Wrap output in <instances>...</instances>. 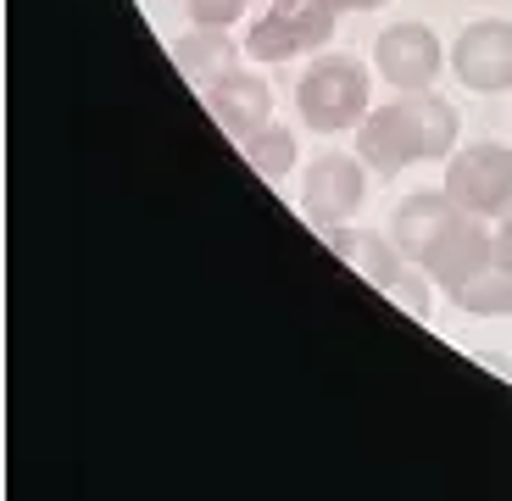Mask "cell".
Here are the masks:
<instances>
[{
  "instance_id": "obj_1",
  "label": "cell",
  "mask_w": 512,
  "mask_h": 501,
  "mask_svg": "<svg viewBox=\"0 0 512 501\" xmlns=\"http://www.w3.org/2000/svg\"><path fill=\"white\" fill-rule=\"evenodd\" d=\"M462 117L446 95L435 90H412L396 95L390 106H373L357 123V156L373 173H401L412 162H446L457 151Z\"/></svg>"
},
{
  "instance_id": "obj_2",
  "label": "cell",
  "mask_w": 512,
  "mask_h": 501,
  "mask_svg": "<svg viewBox=\"0 0 512 501\" xmlns=\"http://www.w3.org/2000/svg\"><path fill=\"white\" fill-rule=\"evenodd\" d=\"M368 67L357 56H318L295 78V112L312 134H346L368 117Z\"/></svg>"
},
{
  "instance_id": "obj_3",
  "label": "cell",
  "mask_w": 512,
  "mask_h": 501,
  "mask_svg": "<svg viewBox=\"0 0 512 501\" xmlns=\"http://www.w3.org/2000/svg\"><path fill=\"white\" fill-rule=\"evenodd\" d=\"M446 195L462 212L479 218H501L512 206V151L507 145H462L446 162Z\"/></svg>"
},
{
  "instance_id": "obj_4",
  "label": "cell",
  "mask_w": 512,
  "mask_h": 501,
  "mask_svg": "<svg viewBox=\"0 0 512 501\" xmlns=\"http://www.w3.org/2000/svg\"><path fill=\"white\" fill-rule=\"evenodd\" d=\"M368 173L373 167L362 156H318L307 173V190H301V212H307L318 229H340V223L357 218L362 195H368Z\"/></svg>"
},
{
  "instance_id": "obj_5",
  "label": "cell",
  "mask_w": 512,
  "mask_h": 501,
  "mask_svg": "<svg viewBox=\"0 0 512 501\" xmlns=\"http://www.w3.org/2000/svg\"><path fill=\"white\" fill-rule=\"evenodd\" d=\"M451 73L474 95L512 90V23H501V17L468 23L457 34V45H451Z\"/></svg>"
},
{
  "instance_id": "obj_6",
  "label": "cell",
  "mask_w": 512,
  "mask_h": 501,
  "mask_svg": "<svg viewBox=\"0 0 512 501\" xmlns=\"http://www.w3.org/2000/svg\"><path fill=\"white\" fill-rule=\"evenodd\" d=\"M440 62H446V51L423 23H396L373 39V67H379L384 84H396V95L429 90L440 78Z\"/></svg>"
},
{
  "instance_id": "obj_7",
  "label": "cell",
  "mask_w": 512,
  "mask_h": 501,
  "mask_svg": "<svg viewBox=\"0 0 512 501\" xmlns=\"http://www.w3.org/2000/svg\"><path fill=\"white\" fill-rule=\"evenodd\" d=\"M457 218H462V206L446 190H418L390 212V240L401 245V257L423 268V262L435 257V245L457 229Z\"/></svg>"
},
{
  "instance_id": "obj_8",
  "label": "cell",
  "mask_w": 512,
  "mask_h": 501,
  "mask_svg": "<svg viewBox=\"0 0 512 501\" xmlns=\"http://www.w3.org/2000/svg\"><path fill=\"white\" fill-rule=\"evenodd\" d=\"M206 112L218 117V129L229 134V140H245V134L268 129L273 123V84L268 78L245 73V67H234L229 78H218V84H206Z\"/></svg>"
},
{
  "instance_id": "obj_9",
  "label": "cell",
  "mask_w": 512,
  "mask_h": 501,
  "mask_svg": "<svg viewBox=\"0 0 512 501\" xmlns=\"http://www.w3.org/2000/svg\"><path fill=\"white\" fill-rule=\"evenodd\" d=\"M490 251H496V234H490V223L479 218V212H462L457 229H451L446 240L435 245V257L423 262V273H429V279H435L440 290L451 296V290H457V284L490 257Z\"/></svg>"
},
{
  "instance_id": "obj_10",
  "label": "cell",
  "mask_w": 512,
  "mask_h": 501,
  "mask_svg": "<svg viewBox=\"0 0 512 501\" xmlns=\"http://www.w3.org/2000/svg\"><path fill=\"white\" fill-rule=\"evenodd\" d=\"M323 240H329V251L346 268H357L362 279L373 284V290H384V284L396 279L401 268H407V257H401V245L390 240V234H373V229H323Z\"/></svg>"
},
{
  "instance_id": "obj_11",
  "label": "cell",
  "mask_w": 512,
  "mask_h": 501,
  "mask_svg": "<svg viewBox=\"0 0 512 501\" xmlns=\"http://www.w3.org/2000/svg\"><path fill=\"white\" fill-rule=\"evenodd\" d=\"M173 62H179V73L190 78L195 90H206V84H218V78H229L234 67H240V45L229 39V28H201L195 23L190 34L173 45Z\"/></svg>"
},
{
  "instance_id": "obj_12",
  "label": "cell",
  "mask_w": 512,
  "mask_h": 501,
  "mask_svg": "<svg viewBox=\"0 0 512 501\" xmlns=\"http://www.w3.org/2000/svg\"><path fill=\"white\" fill-rule=\"evenodd\" d=\"M451 301H457L462 312H474V318H512V257H507V245L496 240V251L451 290Z\"/></svg>"
},
{
  "instance_id": "obj_13",
  "label": "cell",
  "mask_w": 512,
  "mask_h": 501,
  "mask_svg": "<svg viewBox=\"0 0 512 501\" xmlns=\"http://www.w3.org/2000/svg\"><path fill=\"white\" fill-rule=\"evenodd\" d=\"M268 12L301 39V51H323V45L334 39V17H340L329 0H273Z\"/></svg>"
},
{
  "instance_id": "obj_14",
  "label": "cell",
  "mask_w": 512,
  "mask_h": 501,
  "mask_svg": "<svg viewBox=\"0 0 512 501\" xmlns=\"http://www.w3.org/2000/svg\"><path fill=\"white\" fill-rule=\"evenodd\" d=\"M240 151H245V162H251V173H262L268 184H279L284 173L295 167V156H301V145H295V134H290V129H279V123H268V129L245 134V140H240Z\"/></svg>"
},
{
  "instance_id": "obj_15",
  "label": "cell",
  "mask_w": 512,
  "mask_h": 501,
  "mask_svg": "<svg viewBox=\"0 0 512 501\" xmlns=\"http://www.w3.org/2000/svg\"><path fill=\"white\" fill-rule=\"evenodd\" d=\"M245 51H251L256 56V62H290V56H301V39H295L290 34V28H284L279 23V17H256V23H251V34H245Z\"/></svg>"
},
{
  "instance_id": "obj_16",
  "label": "cell",
  "mask_w": 512,
  "mask_h": 501,
  "mask_svg": "<svg viewBox=\"0 0 512 501\" xmlns=\"http://www.w3.org/2000/svg\"><path fill=\"white\" fill-rule=\"evenodd\" d=\"M429 284H435V279H429V273H423L418 262H412V268H401L396 279L384 284V296L396 301V307H407V318L429 323V318H435V307H429Z\"/></svg>"
},
{
  "instance_id": "obj_17",
  "label": "cell",
  "mask_w": 512,
  "mask_h": 501,
  "mask_svg": "<svg viewBox=\"0 0 512 501\" xmlns=\"http://www.w3.org/2000/svg\"><path fill=\"white\" fill-rule=\"evenodd\" d=\"M184 6H190V23L201 28H229L245 12V0H184Z\"/></svg>"
},
{
  "instance_id": "obj_18",
  "label": "cell",
  "mask_w": 512,
  "mask_h": 501,
  "mask_svg": "<svg viewBox=\"0 0 512 501\" xmlns=\"http://www.w3.org/2000/svg\"><path fill=\"white\" fill-rule=\"evenodd\" d=\"M334 12H373V6H384V0H329Z\"/></svg>"
},
{
  "instance_id": "obj_19",
  "label": "cell",
  "mask_w": 512,
  "mask_h": 501,
  "mask_svg": "<svg viewBox=\"0 0 512 501\" xmlns=\"http://www.w3.org/2000/svg\"><path fill=\"white\" fill-rule=\"evenodd\" d=\"M496 240L507 245V257H512V206H507V212H501V223H496Z\"/></svg>"
}]
</instances>
